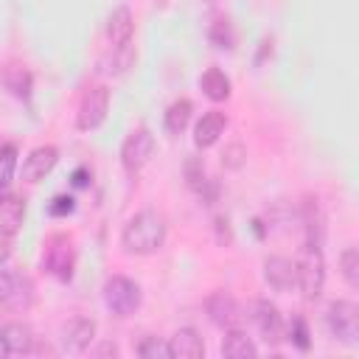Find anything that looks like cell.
Instances as JSON below:
<instances>
[{
    "label": "cell",
    "mask_w": 359,
    "mask_h": 359,
    "mask_svg": "<svg viewBox=\"0 0 359 359\" xmlns=\"http://www.w3.org/2000/svg\"><path fill=\"white\" fill-rule=\"evenodd\" d=\"M121 241L126 247V252H135V255H151L163 247L165 241V222L160 213L154 210H140L135 213L123 233H121Z\"/></svg>",
    "instance_id": "cell-1"
},
{
    "label": "cell",
    "mask_w": 359,
    "mask_h": 359,
    "mask_svg": "<svg viewBox=\"0 0 359 359\" xmlns=\"http://www.w3.org/2000/svg\"><path fill=\"white\" fill-rule=\"evenodd\" d=\"M328 331L348 348L359 345V306L351 300H334L325 314Z\"/></svg>",
    "instance_id": "cell-2"
},
{
    "label": "cell",
    "mask_w": 359,
    "mask_h": 359,
    "mask_svg": "<svg viewBox=\"0 0 359 359\" xmlns=\"http://www.w3.org/2000/svg\"><path fill=\"white\" fill-rule=\"evenodd\" d=\"M297 266V286L306 300H317L323 286H325V261L320 247H306L303 258L294 264Z\"/></svg>",
    "instance_id": "cell-3"
},
{
    "label": "cell",
    "mask_w": 359,
    "mask_h": 359,
    "mask_svg": "<svg viewBox=\"0 0 359 359\" xmlns=\"http://www.w3.org/2000/svg\"><path fill=\"white\" fill-rule=\"evenodd\" d=\"M104 303L115 317H129L140 306V289L135 280L123 275H112L104 283Z\"/></svg>",
    "instance_id": "cell-4"
},
{
    "label": "cell",
    "mask_w": 359,
    "mask_h": 359,
    "mask_svg": "<svg viewBox=\"0 0 359 359\" xmlns=\"http://www.w3.org/2000/svg\"><path fill=\"white\" fill-rule=\"evenodd\" d=\"M107 112H109V90H107L104 84H95V87H90V90L84 93L76 123H79V129H84V132L98 129V126L104 123Z\"/></svg>",
    "instance_id": "cell-5"
},
{
    "label": "cell",
    "mask_w": 359,
    "mask_h": 359,
    "mask_svg": "<svg viewBox=\"0 0 359 359\" xmlns=\"http://www.w3.org/2000/svg\"><path fill=\"white\" fill-rule=\"evenodd\" d=\"M151 149H154V137L146 126H137L126 135L123 146H121V163L126 171H140L146 165V160L151 157Z\"/></svg>",
    "instance_id": "cell-6"
},
{
    "label": "cell",
    "mask_w": 359,
    "mask_h": 359,
    "mask_svg": "<svg viewBox=\"0 0 359 359\" xmlns=\"http://www.w3.org/2000/svg\"><path fill=\"white\" fill-rule=\"evenodd\" d=\"M42 264H45V269L53 278L70 280V275H73V247H70V238L67 236H53L48 241V247H45Z\"/></svg>",
    "instance_id": "cell-7"
},
{
    "label": "cell",
    "mask_w": 359,
    "mask_h": 359,
    "mask_svg": "<svg viewBox=\"0 0 359 359\" xmlns=\"http://www.w3.org/2000/svg\"><path fill=\"white\" fill-rule=\"evenodd\" d=\"M205 309H208L210 323L219 325V328H224V331L236 328L238 320H241V309H238V303H236L227 292H216V294H210L208 303H205Z\"/></svg>",
    "instance_id": "cell-8"
},
{
    "label": "cell",
    "mask_w": 359,
    "mask_h": 359,
    "mask_svg": "<svg viewBox=\"0 0 359 359\" xmlns=\"http://www.w3.org/2000/svg\"><path fill=\"white\" fill-rule=\"evenodd\" d=\"M264 278H266V283L272 289L289 292L297 283V266L289 258H283V255H269L264 261Z\"/></svg>",
    "instance_id": "cell-9"
},
{
    "label": "cell",
    "mask_w": 359,
    "mask_h": 359,
    "mask_svg": "<svg viewBox=\"0 0 359 359\" xmlns=\"http://www.w3.org/2000/svg\"><path fill=\"white\" fill-rule=\"evenodd\" d=\"M252 320H255L258 334H261L266 342H280V337H283V317H280V311H278L275 303H269V300H258V303H255V314H252Z\"/></svg>",
    "instance_id": "cell-10"
},
{
    "label": "cell",
    "mask_w": 359,
    "mask_h": 359,
    "mask_svg": "<svg viewBox=\"0 0 359 359\" xmlns=\"http://www.w3.org/2000/svg\"><path fill=\"white\" fill-rule=\"evenodd\" d=\"M59 151L53 146H36L28 151V157L22 160V180L28 182H39L45 174H50V168L56 165Z\"/></svg>",
    "instance_id": "cell-11"
},
{
    "label": "cell",
    "mask_w": 359,
    "mask_h": 359,
    "mask_svg": "<svg viewBox=\"0 0 359 359\" xmlns=\"http://www.w3.org/2000/svg\"><path fill=\"white\" fill-rule=\"evenodd\" d=\"M93 337H95V323L90 317H73L62 328V348L73 351V353H81L84 348H90Z\"/></svg>",
    "instance_id": "cell-12"
},
{
    "label": "cell",
    "mask_w": 359,
    "mask_h": 359,
    "mask_svg": "<svg viewBox=\"0 0 359 359\" xmlns=\"http://www.w3.org/2000/svg\"><path fill=\"white\" fill-rule=\"evenodd\" d=\"M132 34H135V17L126 6H118L109 20H107V36L112 42V48H123L132 42Z\"/></svg>",
    "instance_id": "cell-13"
},
{
    "label": "cell",
    "mask_w": 359,
    "mask_h": 359,
    "mask_svg": "<svg viewBox=\"0 0 359 359\" xmlns=\"http://www.w3.org/2000/svg\"><path fill=\"white\" fill-rule=\"evenodd\" d=\"M25 219V199L17 194L0 196V236H14Z\"/></svg>",
    "instance_id": "cell-14"
},
{
    "label": "cell",
    "mask_w": 359,
    "mask_h": 359,
    "mask_svg": "<svg viewBox=\"0 0 359 359\" xmlns=\"http://www.w3.org/2000/svg\"><path fill=\"white\" fill-rule=\"evenodd\" d=\"M202 353H205V345L194 328H180L168 342V356L174 359H199Z\"/></svg>",
    "instance_id": "cell-15"
},
{
    "label": "cell",
    "mask_w": 359,
    "mask_h": 359,
    "mask_svg": "<svg viewBox=\"0 0 359 359\" xmlns=\"http://www.w3.org/2000/svg\"><path fill=\"white\" fill-rule=\"evenodd\" d=\"M224 126H227V118H224L222 112H216V109L205 112V115L199 118L196 129H194V143H196L199 149H208V146H213V143L222 137Z\"/></svg>",
    "instance_id": "cell-16"
},
{
    "label": "cell",
    "mask_w": 359,
    "mask_h": 359,
    "mask_svg": "<svg viewBox=\"0 0 359 359\" xmlns=\"http://www.w3.org/2000/svg\"><path fill=\"white\" fill-rule=\"evenodd\" d=\"M199 87H202V93H205L210 101H224V98L230 95V79H227L224 70H219V67H208V70L202 73V79H199Z\"/></svg>",
    "instance_id": "cell-17"
},
{
    "label": "cell",
    "mask_w": 359,
    "mask_h": 359,
    "mask_svg": "<svg viewBox=\"0 0 359 359\" xmlns=\"http://www.w3.org/2000/svg\"><path fill=\"white\" fill-rule=\"evenodd\" d=\"M222 353L227 359H252L258 351H255V345H252V339L247 334H241L238 328H230L224 342H222Z\"/></svg>",
    "instance_id": "cell-18"
},
{
    "label": "cell",
    "mask_w": 359,
    "mask_h": 359,
    "mask_svg": "<svg viewBox=\"0 0 359 359\" xmlns=\"http://www.w3.org/2000/svg\"><path fill=\"white\" fill-rule=\"evenodd\" d=\"M191 112H194V104H191L188 98H177V101L165 109V129H168L171 135H180V132L188 126Z\"/></svg>",
    "instance_id": "cell-19"
},
{
    "label": "cell",
    "mask_w": 359,
    "mask_h": 359,
    "mask_svg": "<svg viewBox=\"0 0 359 359\" xmlns=\"http://www.w3.org/2000/svg\"><path fill=\"white\" fill-rule=\"evenodd\" d=\"M0 331H3V337H6V342H8V348H11V353H25V351H31L34 334H31L28 325H22V323H8V325H3Z\"/></svg>",
    "instance_id": "cell-20"
},
{
    "label": "cell",
    "mask_w": 359,
    "mask_h": 359,
    "mask_svg": "<svg viewBox=\"0 0 359 359\" xmlns=\"http://www.w3.org/2000/svg\"><path fill=\"white\" fill-rule=\"evenodd\" d=\"M339 272H342V278L348 280L351 289L359 286V252H356V247H345L342 250V255H339Z\"/></svg>",
    "instance_id": "cell-21"
},
{
    "label": "cell",
    "mask_w": 359,
    "mask_h": 359,
    "mask_svg": "<svg viewBox=\"0 0 359 359\" xmlns=\"http://www.w3.org/2000/svg\"><path fill=\"white\" fill-rule=\"evenodd\" d=\"M185 180H188V185L194 188V191H205V185H208V177H205V163H202V157H188L185 160Z\"/></svg>",
    "instance_id": "cell-22"
},
{
    "label": "cell",
    "mask_w": 359,
    "mask_h": 359,
    "mask_svg": "<svg viewBox=\"0 0 359 359\" xmlns=\"http://www.w3.org/2000/svg\"><path fill=\"white\" fill-rule=\"evenodd\" d=\"M137 353L143 359H168V345L160 342L157 337H146L140 345H137Z\"/></svg>",
    "instance_id": "cell-23"
},
{
    "label": "cell",
    "mask_w": 359,
    "mask_h": 359,
    "mask_svg": "<svg viewBox=\"0 0 359 359\" xmlns=\"http://www.w3.org/2000/svg\"><path fill=\"white\" fill-rule=\"evenodd\" d=\"M289 339H292L300 351H309L311 339H309V325H306L303 317H292V323H289Z\"/></svg>",
    "instance_id": "cell-24"
},
{
    "label": "cell",
    "mask_w": 359,
    "mask_h": 359,
    "mask_svg": "<svg viewBox=\"0 0 359 359\" xmlns=\"http://www.w3.org/2000/svg\"><path fill=\"white\" fill-rule=\"evenodd\" d=\"M20 272H8V269H0V303L6 306L8 303V297L14 294V289H17V283H20Z\"/></svg>",
    "instance_id": "cell-25"
},
{
    "label": "cell",
    "mask_w": 359,
    "mask_h": 359,
    "mask_svg": "<svg viewBox=\"0 0 359 359\" xmlns=\"http://www.w3.org/2000/svg\"><path fill=\"white\" fill-rule=\"evenodd\" d=\"M73 208H76L73 196H67V194H59V196H53V199H50V205H48V213H50V216H67Z\"/></svg>",
    "instance_id": "cell-26"
},
{
    "label": "cell",
    "mask_w": 359,
    "mask_h": 359,
    "mask_svg": "<svg viewBox=\"0 0 359 359\" xmlns=\"http://www.w3.org/2000/svg\"><path fill=\"white\" fill-rule=\"evenodd\" d=\"M210 39L216 42V48H230L233 36H230V25H227V20H219V22L210 28Z\"/></svg>",
    "instance_id": "cell-27"
},
{
    "label": "cell",
    "mask_w": 359,
    "mask_h": 359,
    "mask_svg": "<svg viewBox=\"0 0 359 359\" xmlns=\"http://www.w3.org/2000/svg\"><path fill=\"white\" fill-rule=\"evenodd\" d=\"M14 154H17V149H14L11 143L0 146V163H3V177H8V171L14 168Z\"/></svg>",
    "instance_id": "cell-28"
},
{
    "label": "cell",
    "mask_w": 359,
    "mask_h": 359,
    "mask_svg": "<svg viewBox=\"0 0 359 359\" xmlns=\"http://www.w3.org/2000/svg\"><path fill=\"white\" fill-rule=\"evenodd\" d=\"M241 154H244L241 146H230V149L224 151V163H227L230 168H238V165H241Z\"/></svg>",
    "instance_id": "cell-29"
},
{
    "label": "cell",
    "mask_w": 359,
    "mask_h": 359,
    "mask_svg": "<svg viewBox=\"0 0 359 359\" xmlns=\"http://www.w3.org/2000/svg\"><path fill=\"white\" fill-rule=\"evenodd\" d=\"M87 180H90V171H87V168H76V171H73V185H76V188H84Z\"/></svg>",
    "instance_id": "cell-30"
},
{
    "label": "cell",
    "mask_w": 359,
    "mask_h": 359,
    "mask_svg": "<svg viewBox=\"0 0 359 359\" xmlns=\"http://www.w3.org/2000/svg\"><path fill=\"white\" fill-rule=\"evenodd\" d=\"M95 353H101V356H104V353H112V356H115V353H118V348H115L112 342H104V345H101Z\"/></svg>",
    "instance_id": "cell-31"
},
{
    "label": "cell",
    "mask_w": 359,
    "mask_h": 359,
    "mask_svg": "<svg viewBox=\"0 0 359 359\" xmlns=\"http://www.w3.org/2000/svg\"><path fill=\"white\" fill-rule=\"evenodd\" d=\"M11 353V348H8V342H6V337H3V331H0V359H6Z\"/></svg>",
    "instance_id": "cell-32"
},
{
    "label": "cell",
    "mask_w": 359,
    "mask_h": 359,
    "mask_svg": "<svg viewBox=\"0 0 359 359\" xmlns=\"http://www.w3.org/2000/svg\"><path fill=\"white\" fill-rule=\"evenodd\" d=\"M6 258H8V244H6L3 238H0V264H3Z\"/></svg>",
    "instance_id": "cell-33"
},
{
    "label": "cell",
    "mask_w": 359,
    "mask_h": 359,
    "mask_svg": "<svg viewBox=\"0 0 359 359\" xmlns=\"http://www.w3.org/2000/svg\"><path fill=\"white\" fill-rule=\"evenodd\" d=\"M3 188H6V177H0V196H3Z\"/></svg>",
    "instance_id": "cell-34"
}]
</instances>
